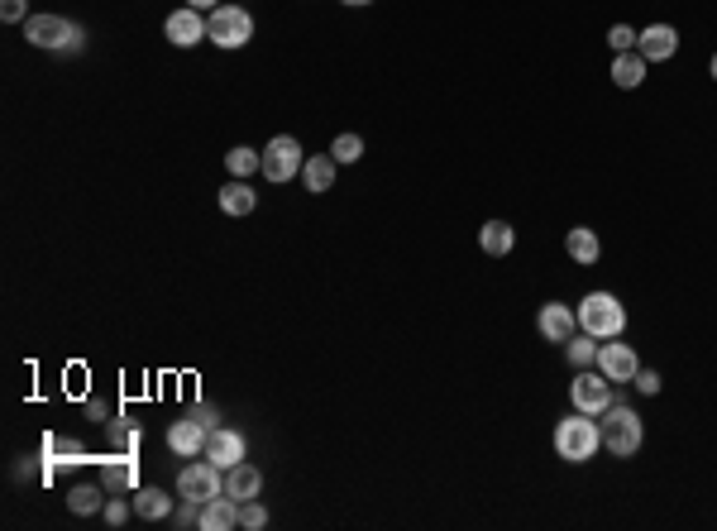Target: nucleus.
Returning <instances> with one entry per match:
<instances>
[{"label": "nucleus", "instance_id": "nucleus-15", "mask_svg": "<svg viewBox=\"0 0 717 531\" xmlns=\"http://www.w3.org/2000/svg\"><path fill=\"white\" fill-rule=\"evenodd\" d=\"M225 493H230L235 503H249V498H259L263 493V474L254 465H244V460H239V465L225 469Z\"/></svg>", "mask_w": 717, "mask_h": 531}, {"label": "nucleus", "instance_id": "nucleus-19", "mask_svg": "<svg viewBox=\"0 0 717 531\" xmlns=\"http://www.w3.org/2000/svg\"><path fill=\"white\" fill-rule=\"evenodd\" d=\"M646 58H641V48H631V53H617V58H612V82H617V87L622 91H636L641 87V82H646Z\"/></svg>", "mask_w": 717, "mask_h": 531}, {"label": "nucleus", "instance_id": "nucleus-32", "mask_svg": "<svg viewBox=\"0 0 717 531\" xmlns=\"http://www.w3.org/2000/svg\"><path fill=\"white\" fill-rule=\"evenodd\" d=\"M0 20L5 24H24L29 15H24V0H0Z\"/></svg>", "mask_w": 717, "mask_h": 531}, {"label": "nucleus", "instance_id": "nucleus-18", "mask_svg": "<svg viewBox=\"0 0 717 531\" xmlns=\"http://www.w3.org/2000/svg\"><path fill=\"white\" fill-rule=\"evenodd\" d=\"M512 244H517V230H512L507 221H483V230H478V249H483L488 259H507Z\"/></svg>", "mask_w": 717, "mask_h": 531}, {"label": "nucleus", "instance_id": "nucleus-4", "mask_svg": "<svg viewBox=\"0 0 717 531\" xmlns=\"http://www.w3.org/2000/svg\"><path fill=\"white\" fill-rule=\"evenodd\" d=\"M24 39L34 48H48V53H77L87 34L77 24H67L63 15H29L24 20Z\"/></svg>", "mask_w": 717, "mask_h": 531}, {"label": "nucleus", "instance_id": "nucleus-31", "mask_svg": "<svg viewBox=\"0 0 717 531\" xmlns=\"http://www.w3.org/2000/svg\"><path fill=\"white\" fill-rule=\"evenodd\" d=\"M106 484H134V465L120 460V465H106Z\"/></svg>", "mask_w": 717, "mask_h": 531}, {"label": "nucleus", "instance_id": "nucleus-5", "mask_svg": "<svg viewBox=\"0 0 717 531\" xmlns=\"http://www.w3.org/2000/svg\"><path fill=\"white\" fill-rule=\"evenodd\" d=\"M206 39L216 48H244L254 39V20L244 5H216L211 20H206Z\"/></svg>", "mask_w": 717, "mask_h": 531}, {"label": "nucleus", "instance_id": "nucleus-12", "mask_svg": "<svg viewBox=\"0 0 717 531\" xmlns=\"http://www.w3.org/2000/svg\"><path fill=\"white\" fill-rule=\"evenodd\" d=\"M206 460H216L220 469H230L244 460V436L230 431V426H211V436H206V450H201Z\"/></svg>", "mask_w": 717, "mask_h": 531}, {"label": "nucleus", "instance_id": "nucleus-22", "mask_svg": "<svg viewBox=\"0 0 717 531\" xmlns=\"http://www.w3.org/2000/svg\"><path fill=\"white\" fill-rule=\"evenodd\" d=\"M335 168H340V163H335L330 154H321V158H306V168H302L306 192H316V197H321V192H330V187H335Z\"/></svg>", "mask_w": 717, "mask_h": 531}, {"label": "nucleus", "instance_id": "nucleus-34", "mask_svg": "<svg viewBox=\"0 0 717 531\" xmlns=\"http://www.w3.org/2000/svg\"><path fill=\"white\" fill-rule=\"evenodd\" d=\"M192 417H196V421H201V426H216V412H211V407H196Z\"/></svg>", "mask_w": 717, "mask_h": 531}, {"label": "nucleus", "instance_id": "nucleus-10", "mask_svg": "<svg viewBox=\"0 0 717 531\" xmlns=\"http://www.w3.org/2000/svg\"><path fill=\"white\" fill-rule=\"evenodd\" d=\"M598 369H603L612 383H631V378H636V369H641V359H636V350H631V345H622V340L612 335V340H603V345H598Z\"/></svg>", "mask_w": 717, "mask_h": 531}, {"label": "nucleus", "instance_id": "nucleus-7", "mask_svg": "<svg viewBox=\"0 0 717 531\" xmlns=\"http://www.w3.org/2000/svg\"><path fill=\"white\" fill-rule=\"evenodd\" d=\"M569 398H574V412H588V417H603L612 402V378L598 369V374H588V369H579L574 374V383H569Z\"/></svg>", "mask_w": 717, "mask_h": 531}, {"label": "nucleus", "instance_id": "nucleus-6", "mask_svg": "<svg viewBox=\"0 0 717 531\" xmlns=\"http://www.w3.org/2000/svg\"><path fill=\"white\" fill-rule=\"evenodd\" d=\"M302 168H306L302 144H297L292 134H278V139H268V144H263V168L259 173L268 177V182H292Z\"/></svg>", "mask_w": 717, "mask_h": 531}, {"label": "nucleus", "instance_id": "nucleus-25", "mask_svg": "<svg viewBox=\"0 0 717 531\" xmlns=\"http://www.w3.org/2000/svg\"><path fill=\"white\" fill-rule=\"evenodd\" d=\"M225 168H230L235 177H249V173H259V168H263V154H259V149H249V144H239V149H230V154H225Z\"/></svg>", "mask_w": 717, "mask_h": 531}, {"label": "nucleus", "instance_id": "nucleus-17", "mask_svg": "<svg viewBox=\"0 0 717 531\" xmlns=\"http://www.w3.org/2000/svg\"><path fill=\"white\" fill-rule=\"evenodd\" d=\"M230 527H239V503L230 498V493L201 503V531H230Z\"/></svg>", "mask_w": 717, "mask_h": 531}, {"label": "nucleus", "instance_id": "nucleus-2", "mask_svg": "<svg viewBox=\"0 0 717 531\" xmlns=\"http://www.w3.org/2000/svg\"><path fill=\"white\" fill-rule=\"evenodd\" d=\"M641 441H646L641 417H636L631 407H622V402H612L608 412H603V450L617 455V460H631V455L641 450Z\"/></svg>", "mask_w": 717, "mask_h": 531}, {"label": "nucleus", "instance_id": "nucleus-33", "mask_svg": "<svg viewBox=\"0 0 717 531\" xmlns=\"http://www.w3.org/2000/svg\"><path fill=\"white\" fill-rule=\"evenodd\" d=\"M125 517H130V508H125V503H106V522H110V527H120Z\"/></svg>", "mask_w": 717, "mask_h": 531}, {"label": "nucleus", "instance_id": "nucleus-11", "mask_svg": "<svg viewBox=\"0 0 717 531\" xmlns=\"http://www.w3.org/2000/svg\"><path fill=\"white\" fill-rule=\"evenodd\" d=\"M163 34H168V44L192 48V44L206 39V20H201V10H196V5H187V10H173V15H168Z\"/></svg>", "mask_w": 717, "mask_h": 531}, {"label": "nucleus", "instance_id": "nucleus-35", "mask_svg": "<svg viewBox=\"0 0 717 531\" xmlns=\"http://www.w3.org/2000/svg\"><path fill=\"white\" fill-rule=\"evenodd\" d=\"M187 5H196V10H216L220 0H187Z\"/></svg>", "mask_w": 717, "mask_h": 531}, {"label": "nucleus", "instance_id": "nucleus-13", "mask_svg": "<svg viewBox=\"0 0 717 531\" xmlns=\"http://www.w3.org/2000/svg\"><path fill=\"white\" fill-rule=\"evenodd\" d=\"M636 48H641V58H646V63H670L674 53H679V34H674L670 24H646Z\"/></svg>", "mask_w": 717, "mask_h": 531}, {"label": "nucleus", "instance_id": "nucleus-27", "mask_svg": "<svg viewBox=\"0 0 717 531\" xmlns=\"http://www.w3.org/2000/svg\"><path fill=\"white\" fill-rule=\"evenodd\" d=\"M239 527H244V531H263V527H268V508H263L259 498H249V503L239 508Z\"/></svg>", "mask_w": 717, "mask_h": 531}, {"label": "nucleus", "instance_id": "nucleus-28", "mask_svg": "<svg viewBox=\"0 0 717 531\" xmlns=\"http://www.w3.org/2000/svg\"><path fill=\"white\" fill-rule=\"evenodd\" d=\"M608 44H612V53H631V48L641 44V34H636L631 24H612V29H608Z\"/></svg>", "mask_w": 717, "mask_h": 531}, {"label": "nucleus", "instance_id": "nucleus-37", "mask_svg": "<svg viewBox=\"0 0 717 531\" xmlns=\"http://www.w3.org/2000/svg\"><path fill=\"white\" fill-rule=\"evenodd\" d=\"M345 5H373V0H345Z\"/></svg>", "mask_w": 717, "mask_h": 531}, {"label": "nucleus", "instance_id": "nucleus-3", "mask_svg": "<svg viewBox=\"0 0 717 531\" xmlns=\"http://www.w3.org/2000/svg\"><path fill=\"white\" fill-rule=\"evenodd\" d=\"M579 331L598 335V340H612V335L627 331V307L612 292H588L584 302H579Z\"/></svg>", "mask_w": 717, "mask_h": 531}, {"label": "nucleus", "instance_id": "nucleus-9", "mask_svg": "<svg viewBox=\"0 0 717 531\" xmlns=\"http://www.w3.org/2000/svg\"><path fill=\"white\" fill-rule=\"evenodd\" d=\"M536 331L550 340V345H569L579 335V311L565 307V302H545L541 316H536Z\"/></svg>", "mask_w": 717, "mask_h": 531}, {"label": "nucleus", "instance_id": "nucleus-20", "mask_svg": "<svg viewBox=\"0 0 717 531\" xmlns=\"http://www.w3.org/2000/svg\"><path fill=\"white\" fill-rule=\"evenodd\" d=\"M254 206H259V192H254L244 177H235V182L220 187V211H225V216H249Z\"/></svg>", "mask_w": 717, "mask_h": 531}, {"label": "nucleus", "instance_id": "nucleus-8", "mask_svg": "<svg viewBox=\"0 0 717 531\" xmlns=\"http://www.w3.org/2000/svg\"><path fill=\"white\" fill-rule=\"evenodd\" d=\"M177 493H182L187 503H211V498H220V493H225V484H220V465L216 460H196V465H187L182 474H177Z\"/></svg>", "mask_w": 717, "mask_h": 531}, {"label": "nucleus", "instance_id": "nucleus-23", "mask_svg": "<svg viewBox=\"0 0 717 531\" xmlns=\"http://www.w3.org/2000/svg\"><path fill=\"white\" fill-rule=\"evenodd\" d=\"M598 345H603L598 335H588V331L574 335V340L565 345V359L574 364V369H588V364H598Z\"/></svg>", "mask_w": 717, "mask_h": 531}, {"label": "nucleus", "instance_id": "nucleus-29", "mask_svg": "<svg viewBox=\"0 0 717 531\" xmlns=\"http://www.w3.org/2000/svg\"><path fill=\"white\" fill-rule=\"evenodd\" d=\"M201 503H187V498H182V508H173V522L177 527H201Z\"/></svg>", "mask_w": 717, "mask_h": 531}, {"label": "nucleus", "instance_id": "nucleus-30", "mask_svg": "<svg viewBox=\"0 0 717 531\" xmlns=\"http://www.w3.org/2000/svg\"><path fill=\"white\" fill-rule=\"evenodd\" d=\"M631 383H636L646 398H655V393H660V374H655V369H636V378H631Z\"/></svg>", "mask_w": 717, "mask_h": 531}, {"label": "nucleus", "instance_id": "nucleus-26", "mask_svg": "<svg viewBox=\"0 0 717 531\" xmlns=\"http://www.w3.org/2000/svg\"><path fill=\"white\" fill-rule=\"evenodd\" d=\"M330 158H335L340 168L359 163V158H364V139H359V134H335V144H330Z\"/></svg>", "mask_w": 717, "mask_h": 531}, {"label": "nucleus", "instance_id": "nucleus-36", "mask_svg": "<svg viewBox=\"0 0 717 531\" xmlns=\"http://www.w3.org/2000/svg\"><path fill=\"white\" fill-rule=\"evenodd\" d=\"M708 72H713V82H717V53H713V63H708Z\"/></svg>", "mask_w": 717, "mask_h": 531}, {"label": "nucleus", "instance_id": "nucleus-14", "mask_svg": "<svg viewBox=\"0 0 717 531\" xmlns=\"http://www.w3.org/2000/svg\"><path fill=\"white\" fill-rule=\"evenodd\" d=\"M206 436H211V426H201L196 417H182L168 426V450L173 455H196V450H206Z\"/></svg>", "mask_w": 717, "mask_h": 531}, {"label": "nucleus", "instance_id": "nucleus-16", "mask_svg": "<svg viewBox=\"0 0 717 531\" xmlns=\"http://www.w3.org/2000/svg\"><path fill=\"white\" fill-rule=\"evenodd\" d=\"M565 254L574 264H598L603 259V240H598V230H588V225H574L565 235Z\"/></svg>", "mask_w": 717, "mask_h": 531}, {"label": "nucleus", "instance_id": "nucleus-1", "mask_svg": "<svg viewBox=\"0 0 717 531\" xmlns=\"http://www.w3.org/2000/svg\"><path fill=\"white\" fill-rule=\"evenodd\" d=\"M598 450H603V426L588 412H574V417H565L555 426V455L565 465H588Z\"/></svg>", "mask_w": 717, "mask_h": 531}, {"label": "nucleus", "instance_id": "nucleus-21", "mask_svg": "<svg viewBox=\"0 0 717 531\" xmlns=\"http://www.w3.org/2000/svg\"><path fill=\"white\" fill-rule=\"evenodd\" d=\"M134 512L144 522H163V517H173V493L168 488H139L134 493Z\"/></svg>", "mask_w": 717, "mask_h": 531}, {"label": "nucleus", "instance_id": "nucleus-24", "mask_svg": "<svg viewBox=\"0 0 717 531\" xmlns=\"http://www.w3.org/2000/svg\"><path fill=\"white\" fill-rule=\"evenodd\" d=\"M101 498H106V493H101L96 484H77L72 493H67V508L77 512V517H91V512H101V508H106Z\"/></svg>", "mask_w": 717, "mask_h": 531}]
</instances>
